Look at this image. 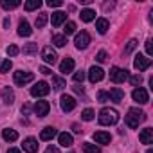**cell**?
Segmentation results:
<instances>
[{"label": "cell", "mask_w": 153, "mask_h": 153, "mask_svg": "<svg viewBox=\"0 0 153 153\" xmlns=\"http://www.w3.org/2000/svg\"><path fill=\"white\" fill-rule=\"evenodd\" d=\"M146 121V114L139 108H130L128 110V115H126V124L130 128H139L140 123Z\"/></svg>", "instance_id": "1"}, {"label": "cell", "mask_w": 153, "mask_h": 153, "mask_svg": "<svg viewBox=\"0 0 153 153\" xmlns=\"http://www.w3.org/2000/svg\"><path fill=\"white\" fill-rule=\"evenodd\" d=\"M117 121H119L117 110H114V108H103V110L99 112V123H101L103 126L117 124Z\"/></svg>", "instance_id": "2"}, {"label": "cell", "mask_w": 153, "mask_h": 153, "mask_svg": "<svg viewBox=\"0 0 153 153\" xmlns=\"http://www.w3.org/2000/svg\"><path fill=\"white\" fill-rule=\"evenodd\" d=\"M128 78H130V74H128L126 68L114 67V68L110 70V81H114V83H124Z\"/></svg>", "instance_id": "3"}, {"label": "cell", "mask_w": 153, "mask_h": 153, "mask_svg": "<svg viewBox=\"0 0 153 153\" xmlns=\"http://www.w3.org/2000/svg\"><path fill=\"white\" fill-rule=\"evenodd\" d=\"M33 79H34V74H33V72H27V70H18V72H15V83H16L18 87H24V85L31 83Z\"/></svg>", "instance_id": "4"}, {"label": "cell", "mask_w": 153, "mask_h": 153, "mask_svg": "<svg viewBox=\"0 0 153 153\" xmlns=\"http://www.w3.org/2000/svg\"><path fill=\"white\" fill-rule=\"evenodd\" d=\"M51 92V87H49V83H45V81H38L34 87H31V96L33 97H43V96H47Z\"/></svg>", "instance_id": "5"}, {"label": "cell", "mask_w": 153, "mask_h": 153, "mask_svg": "<svg viewBox=\"0 0 153 153\" xmlns=\"http://www.w3.org/2000/svg\"><path fill=\"white\" fill-rule=\"evenodd\" d=\"M74 45H76V49H79V51L87 49L90 45V34L87 31L78 33V34H76V40H74Z\"/></svg>", "instance_id": "6"}, {"label": "cell", "mask_w": 153, "mask_h": 153, "mask_svg": "<svg viewBox=\"0 0 153 153\" xmlns=\"http://www.w3.org/2000/svg\"><path fill=\"white\" fill-rule=\"evenodd\" d=\"M76 99L72 97V96H67V94H63L61 96V99H59V106H61V110L63 112H72L74 108H76Z\"/></svg>", "instance_id": "7"}, {"label": "cell", "mask_w": 153, "mask_h": 153, "mask_svg": "<svg viewBox=\"0 0 153 153\" xmlns=\"http://www.w3.org/2000/svg\"><path fill=\"white\" fill-rule=\"evenodd\" d=\"M149 65H151V59H149V58H146V56H142V54H137V56H135V59H133V67H135L139 72H142V70L149 68Z\"/></svg>", "instance_id": "8"}, {"label": "cell", "mask_w": 153, "mask_h": 153, "mask_svg": "<svg viewBox=\"0 0 153 153\" xmlns=\"http://www.w3.org/2000/svg\"><path fill=\"white\" fill-rule=\"evenodd\" d=\"M105 78V70L101 68V67H90V70H88V79H90V83H99L101 79Z\"/></svg>", "instance_id": "9"}, {"label": "cell", "mask_w": 153, "mask_h": 153, "mask_svg": "<svg viewBox=\"0 0 153 153\" xmlns=\"http://www.w3.org/2000/svg\"><path fill=\"white\" fill-rule=\"evenodd\" d=\"M42 59H43L45 63H49V65H54L56 59H58V54H56V51H54L52 47H43V51H42Z\"/></svg>", "instance_id": "10"}, {"label": "cell", "mask_w": 153, "mask_h": 153, "mask_svg": "<svg viewBox=\"0 0 153 153\" xmlns=\"http://www.w3.org/2000/svg\"><path fill=\"white\" fill-rule=\"evenodd\" d=\"M131 97H133V101L135 103H139V105H146L148 101H149V96H148V92L144 90V88H135L133 92H131Z\"/></svg>", "instance_id": "11"}, {"label": "cell", "mask_w": 153, "mask_h": 153, "mask_svg": "<svg viewBox=\"0 0 153 153\" xmlns=\"http://www.w3.org/2000/svg\"><path fill=\"white\" fill-rule=\"evenodd\" d=\"M49 110H51V105H49L47 101H36V105H34V112H36L38 117H45V115L49 114Z\"/></svg>", "instance_id": "12"}, {"label": "cell", "mask_w": 153, "mask_h": 153, "mask_svg": "<svg viewBox=\"0 0 153 153\" xmlns=\"http://www.w3.org/2000/svg\"><path fill=\"white\" fill-rule=\"evenodd\" d=\"M0 96H2V101H4V105H9V106H11V105L15 103V92H13V88H9V87L2 88Z\"/></svg>", "instance_id": "13"}, {"label": "cell", "mask_w": 153, "mask_h": 153, "mask_svg": "<svg viewBox=\"0 0 153 153\" xmlns=\"http://www.w3.org/2000/svg\"><path fill=\"white\" fill-rule=\"evenodd\" d=\"M24 151L25 153H36L38 151V140L33 139V137H27L24 140Z\"/></svg>", "instance_id": "14"}, {"label": "cell", "mask_w": 153, "mask_h": 153, "mask_svg": "<svg viewBox=\"0 0 153 153\" xmlns=\"http://www.w3.org/2000/svg\"><path fill=\"white\" fill-rule=\"evenodd\" d=\"M139 140L142 144H151L153 142V130L151 128H144L140 133H139Z\"/></svg>", "instance_id": "15"}, {"label": "cell", "mask_w": 153, "mask_h": 153, "mask_svg": "<svg viewBox=\"0 0 153 153\" xmlns=\"http://www.w3.org/2000/svg\"><path fill=\"white\" fill-rule=\"evenodd\" d=\"M65 20H67V13H63V11H56V13H52L51 22H52L54 27H59L61 24H65Z\"/></svg>", "instance_id": "16"}, {"label": "cell", "mask_w": 153, "mask_h": 153, "mask_svg": "<svg viewBox=\"0 0 153 153\" xmlns=\"http://www.w3.org/2000/svg\"><path fill=\"white\" fill-rule=\"evenodd\" d=\"M74 59L72 58H65L61 63H59V72H63V74H68V72H72L74 70Z\"/></svg>", "instance_id": "17"}, {"label": "cell", "mask_w": 153, "mask_h": 153, "mask_svg": "<svg viewBox=\"0 0 153 153\" xmlns=\"http://www.w3.org/2000/svg\"><path fill=\"white\" fill-rule=\"evenodd\" d=\"M94 140H96L97 144H110L112 135L106 133V131H96V133H94Z\"/></svg>", "instance_id": "18"}, {"label": "cell", "mask_w": 153, "mask_h": 153, "mask_svg": "<svg viewBox=\"0 0 153 153\" xmlns=\"http://www.w3.org/2000/svg\"><path fill=\"white\" fill-rule=\"evenodd\" d=\"M18 34L20 36H31L33 34V29H31V25H29L27 20H20V24H18Z\"/></svg>", "instance_id": "19"}, {"label": "cell", "mask_w": 153, "mask_h": 153, "mask_svg": "<svg viewBox=\"0 0 153 153\" xmlns=\"http://www.w3.org/2000/svg\"><path fill=\"white\" fill-rule=\"evenodd\" d=\"M56 128H52V126H45L43 130H42V133H40V139L42 140H51V139H54L56 137Z\"/></svg>", "instance_id": "20"}, {"label": "cell", "mask_w": 153, "mask_h": 153, "mask_svg": "<svg viewBox=\"0 0 153 153\" xmlns=\"http://www.w3.org/2000/svg\"><path fill=\"white\" fill-rule=\"evenodd\" d=\"M2 137H4V140H7V142H15V140L18 139V131L13 130V128H4V130H2Z\"/></svg>", "instance_id": "21"}, {"label": "cell", "mask_w": 153, "mask_h": 153, "mask_svg": "<svg viewBox=\"0 0 153 153\" xmlns=\"http://www.w3.org/2000/svg\"><path fill=\"white\" fill-rule=\"evenodd\" d=\"M58 140H59V146H63V148H70L72 144H74V139H72V135L70 133H59L58 135Z\"/></svg>", "instance_id": "22"}, {"label": "cell", "mask_w": 153, "mask_h": 153, "mask_svg": "<svg viewBox=\"0 0 153 153\" xmlns=\"http://www.w3.org/2000/svg\"><path fill=\"white\" fill-rule=\"evenodd\" d=\"M108 94V99L110 101H123L124 99V92L121 90V88H110V92H106Z\"/></svg>", "instance_id": "23"}, {"label": "cell", "mask_w": 153, "mask_h": 153, "mask_svg": "<svg viewBox=\"0 0 153 153\" xmlns=\"http://www.w3.org/2000/svg\"><path fill=\"white\" fill-rule=\"evenodd\" d=\"M108 27H110V24H108L106 18H97V20H96V29H97L99 34H105V33L108 31Z\"/></svg>", "instance_id": "24"}, {"label": "cell", "mask_w": 153, "mask_h": 153, "mask_svg": "<svg viewBox=\"0 0 153 153\" xmlns=\"http://www.w3.org/2000/svg\"><path fill=\"white\" fill-rule=\"evenodd\" d=\"M79 16L83 22H92V20H96V11L94 9H83L79 13Z\"/></svg>", "instance_id": "25"}, {"label": "cell", "mask_w": 153, "mask_h": 153, "mask_svg": "<svg viewBox=\"0 0 153 153\" xmlns=\"http://www.w3.org/2000/svg\"><path fill=\"white\" fill-rule=\"evenodd\" d=\"M81 148H83L85 153H101V148L96 146V144H92V142H83Z\"/></svg>", "instance_id": "26"}, {"label": "cell", "mask_w": 153, "mask_h": 153, "mask_svg": "<svg viewBox=\"0 0 153 153\" xmlns=\"http://www.w3.org/2000/svg\"><path fill=\"white\" fill-rule=\"evenodd\" d=\"M52 87H54V90H63V88L67 87V83H65V79H63V78L52 76Z\"/></svg>", "instance_id": "27"}, {"label": "cell", "mask_w": 153, "mask_h": 153, "mask_svg": "<svg viewBox=\"0 0 153 153\" xmlns=\"http://www.w3.org/2000/svg\"><path fill=\"white\" fill-rule=\"evenodd\" d=\"M47 20H49V15H47V13H40V15L36 16V22H34V25H36L38 29H42V27H45Z\"/></svg>", "instance_id": "28"}, {"label": "cell", "mask_w": 153, "mask_h": 153, "mask_svg": "<svg viewBox=\"0 0 153 153\" xmlns=\"http://www.w3.org/2000/svg\"><path fill=\"white\" fill-rule=\"evenodd\" d=\"M52 43L56 47H65L67 45V36L65 34H54L52 36Z\"/></svg>", "instance_id": "29"}, {"label": "cell", "mask_w": 153, "mask_h": 153, "mask_svg": "<svg viewBox=\"0 0 153 153\" xmlns=\"http://www.w3.org/2000/svg\"><path fill=\"white\" fill-rule=\"evenodd\" d=\"M42 6V0H29V2H25V11H34Z\"/></svg>", "instance_id": "30"}, {"label": "cell", "mask_w": 153, "mask_h": 153, "mask_svg": "<svg viewBox=\"0 0 153 153\" xmlns=\"http://www.w3.org/2000/svg\"><path fill=\"white\" fill-rule=\"evenodd\" d=\"M34 52H38V43H27V45L24 47V54L31 56V54H34Z\"/></svg>", "instance_id": "31"}, {"label": "cell", "mask_w": 153, "mask_h": 153, "mask_svg": "<svg viewBox=\"0 0 153 153\" xmlns=\"http://www.w3.org/2000/svg\"><path fill=\"white\" fill-rule=\"evenodd\" d=\"M63 33H65V36H70V34H74V33H76V24H74V22H67V24H65V29H63Z\"/></svg>", "instance_id": "32"}, {"label": "cell", "mask_w": 153, "mask_h": 153, "mask_svg": "<svg viewBox=\"0 0 153 153\" xmlns=\"http://www.w3.org/2000/svg\"><path fill=\"white\" fill-rule=\"evenodd\" d=\"M94 115H96V114H94L92 108H85V110L81 112V119H83V121H92Z\"/></svg>", "instance_id": "33"}, {"label": "cell", "mask_w": 153, "mask_h": 153, "mask_svg": "<svg viewBox=\"0 0 153 153\" xmlns=\"http://www.w3.org/2000/svg\"><path fill=\"white\" fill-rule=\"evenodd\" d=\"M20 6V0H13V2H2V7L4 9H15Z\"/></svg>", "instance_id": "34"}, {"label": "cell", "mask_w": 153, "mask_h": 153, "mask_svg": "<svg viewBox=\"0 0 153 153\" xmlns=\"http://www.w3.org/2000/svg\"><path fill=\"white\" fill-rule=\"evenodd\" d=\"M11 67H13L11 59H4V61H2V65H0V72H9V70H11Z\"/></svg>", "instance_id": "35"}, {"label": "cell", "mask_w": 153, "mask_h": 153, "mask_svg": "<svg viewBox=\"0 0 153 153\" xmlns=\"http://www.w3.org/2000/svg\"><path fill=\"white\" fill-rule=\"evenodd\" d=\"M137 45H139V43H137V40H130V42H128V45L124 47V54H130Z\"/></svg>", "instance_id": "36"}, {"label": "cell", "mask_w": 153, "mask_h": 153, "mask_svg": "<svg viewBox=\"0 0 153 153\" xmlns=\"http://www.w3.org/2000/svg\"><path fill=\"white\" fill-rule=\"evenodd\" d=\"M130 79V83L133 85V87H139L140 83H142V76L139 74V76H131V78H128Z\"/></svg>", "instance_id": "37"}, {"label": "cell", "mask_w": 153, "mask_h": 153, "mask_svg": "<svg viewBox=\"0 0 153 153\" xmlns=\"http://www.w3.org/2000/svg\"><path fill=\"white\" fill-rule=\"evenodd\" d=\"M6 52H7V56H16V54L20 52V49H18L16 45H9V47L6 49Z\"/></svg>", "instance_id": "38"}, {"label": "cell", "mask_w": 153, "mask_h": 153, "mask_svg": "<svg viewBox=\"0 0 153 153\" xmlns=\"http://www.w3.org/2000/svg\"><path fill=\"white\" fill-rule=\"evenodd\" d=\"M83 79H85V72H83V70H79V72L74 74V81H76V83H83Z\"/></svg>", "instance_id": "39"}, {"label": "cell", "mask_w": 153, "mask_h": 153, "mask_svg": "<svg viewBox=\"0 0 153 153\" xmlns=\"http://www.w3.org/2000/svg\"><path fill=\"white\" fill-rule=\"evenodd\" d=\"M96 59H97L99 63H105V61L108 59V54H106L105 51H99V52H97V56H96Z\"/></svg>", "instance_id": "40"}, {"label": "cell", "mask_w": 153, "mask_h": 153, "mask_svg": "<svg viewBox=\"0 0 153 153\" xmlns=\"http://www.w3.org/2000/svg\"><path fill=\"white\" fill-rule=\"evenodd\" d=\"M97 101H99V103H106V101H110V99H108V94L101 90V92L97 94Z\"/></svg>", "instance_id": "41"}, {"label": "cell", "mask_w": 153, "mask_h": 153, "mask_svg": "<svg viewBox=\"0 0 153 153\" xmlns=\"http://www.w3.org/2000/svg\"><path fill=\"white\" fill-rule=\"evenodd\" d=\"M47 6L49 7H59V6H63V2H61V0H49Z\"/></svg>", "instance_id": "42"}, {"label": "cell", "mask_w": 153, "mask_h": 153, "mask_svg": "<svg viewBox=\"0 0 153 153\" xmlns=\"http://www.w3.org/2000/svg\"><path fill=\"white\" fill-rule=\"evenodd\" d=\"M146 54H148V56H151V54H153V47H151V40H148V42H146Z\"/></svg>", "instance_id": "43"}, {"label": "cell", "mask_w": 153, "mask_h": 153, "mask_svg": "<svg viewBox=\"0 0 153 153\" xmlns=\"http://www.w3.org/2000/svg\"><path fill=\"white\" fill-rule=\"evenodd\" d=\"M45 153H59V149H58L56 146H49V148L45 149Z\"/></svg>", "instance_id": "44"}, {"label": "cell", "mask_w": 153, "mask_h": 153, "mask_svg": "<svg viewBox=\"0 0 153 153\" xmlns=\"http://www.w3.org/2000/svg\"><path fill=\"white\" fill-rule=\"evenodd\" d=\"M40 72H42V74H45V76H49V74H52L49 67H42V68H40Z\"/></svg>", "instance_id": "45"}, {"label": "cell", "mask_w": 153, "mask_h": 153, "mask_svg": "<svg viewBox=\"0 0 153 153\" xmlns=\"http://www.w3.org/2000/svg\"><path fill=\"white\" fill-rule=\"evenodd\" d=\"M29 110H31L29 105H24V106H22V114H29Z\"/></svg>", "instance_id": "46"}, {"label": "cell", "mask_w": 153, "mask_h": 153, "mask_svg": "<svg viewBox=\"0 0 153 153\" xmlns=\"http://www.w3.org/2000/svg\"><path fill=\"white\" fill-rule=\"evenodd\" d=\"M7 153H20V149H16V148H11V149H7Z\"/></svg>", "instance_id": "47"}, {"label": "cell", "mask_w": 153, "mask_h": 153, "mask_svg": "<svg viewBox=\"0 0 153 153\" xmlns=\"http://www.w3.org/2000/svg\"><path fill=\"white\" fill-rule=\"evenodd\" d=\"M72 128H74V131H76V133H81V130H79V126H78V124H74Z\"/></svg>", "instance_id": "48"}, {"label": "cell", "mask_w": 153, "mask_h": 153, "mask_svg": "<svg viewBox=\"0 0 153 153\" xmlns=\"http://www.w3.org/2000/svg\"><path fill=\"white\" fill-rule=\"evenodd\" d=\"M146 153H153V149H148V151H146Z\"/></svg>", "instance_id": "49"}]
</instances>
